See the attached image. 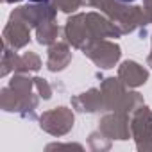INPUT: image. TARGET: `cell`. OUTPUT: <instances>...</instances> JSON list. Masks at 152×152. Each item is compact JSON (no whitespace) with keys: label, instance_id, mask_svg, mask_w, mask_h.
I'll use <instances>...</instances> for the list:
<instances>
[{"label":"cell","instance_id":"1","mask_svg":"<svg viewBox=\"0 0 152 152\" xmlns=\"http://www.w3.org/2000/svg\"><path fill=\"white\" fill-rule=\"evenodd\" d=\"M31 2H48V0H31Z\"/></svg>","mask_w":152,"mask_h":152},{"label":"cell","instance_id":"2","mask_svg":"<svg viewBox=\"0 0 152 152\" xmlns=\"http://www.w3.org/2000/svg\"><path fill=\"white\" fill-rule=\"evenodd\" d=\"M118 2H134V0H118Z\"/></svg>","mask_w":152,"mask_h":152}]
</instances>
